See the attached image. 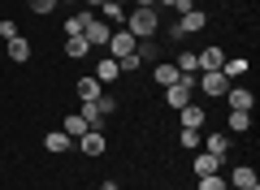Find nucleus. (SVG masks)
I'll use <instances>...</instances> for the list:
<instances>
[{"label":"nucleus","mask_w":260,"mask_h":190,"mask_svg":"<svg viewBox=\"0 0 260 190\" xmlns=\"http://www.w3.org/2000/svg\"><path fill=\"white\" fill-rule=\"evenodd\" d=\"M200 147H204L208 156H217V160H225V156H230V134H225V130H208L204 138H200Z\"/></svg>","instance_id":"0eeeda50"},{"label":"nucleus","mask_w":260,"mask_h":190,"mask_svg":"<svg viewBox=\"0 0 260 190\" xmlns=\"http://www.w3.org/2000/svg\"><path fill=\"white\" fill-rule=\"evenodd\" d=\"M126 30H130L135 39H156L160 13H156V9H130V13H126Z\"/></svg>","instance_id":"f257e3e1"},{"label":"nucleus","mask_w":260,"mask_h":190,"mask_svg":"<svg viewBox=\"0 0 260 190\" xmlns=\"http://www.w3.org/2000/svg\"><path fill=\"white\" fill-rule=\"evenodd\" d=\"M200 138H204L200 130H182V147L186 151H200Z\"/></svg>","instance_id":"7c9ffc66"},{"label":"nucleus","mask_w":260,"mask_h":190,"mask_svg":"<svg viewBox=\"0 0 260 190\" xmlns=\"http://www.w3.org/2000/svg\"><path fill=\"white\" fill-rule=\"evenodd\" d=\"M251 69V61H247V56H225V65H221V73H225V78H243V73H247Z\"/></svg>","instance_id":"412c9836"},{"label":"nucleus","mask_w":260,"mask_h":190,"mask_svg":"<svg viewBox=\"0 0 260 190\" xmlns=\"http://www.w3.org/2000/svg\"><path fill=\"white\" fill-rule=\"evenodd\" d=\"M182 112V130H204V121H208V112H204V104H186V108H178Z\"/></svg>","instance_id":"4468645a"},{"label":"nucleus","mask_w":260,"mask_h":190,"mask_svg":"<svg viewBox=\"0 0 260 190\" xmlns=\"http://www.w3.org/2000/svg\"><path fill=\"white\" fill-rule=\"evenodd\" d=\"M78 117H83L87 121V130H104V121H109V117H104V112H100V104H78Z\"/></svg>","instance_id":"a211bd4d"},{"label":"nucleus","mask_w":260,"mask_h":190,"mask_svg":"<svg viewBox=\"0 0 260 190\" xmlns=\"http://www.w3.org/2000/svg\"><path fill=\"white\" fill-rule=\"evenodd\" d=\"M18 35H22V26H18L13 18H5V22H0V39H5V44H9V39H18Z\"/></svg>","instance_id":"c85d7f7f"},{"label":"nucleus","mask_w":260,"mask_h":190,"mask_svg":"<svg viewBox=\"0 0 260 190\" xmlns=\"http://www.w3.org/2000/svg\"><path fill=\"white\" fill-rule=\"evenodd\" d=\"M87 56H91V44H87L83 35L65 39V61H87Z\"/></svg>","instance_id":"6ab92c4d"},{"label":"nucleus","mask_w":260,"mask_h":190,"mask_svg":"<svg viewBox=\"0 0 260 190\" xmlns=\"http://www.w3.org/2000/svg\"><path fill=\"white\" fill-rule=\"evenodd\" d=\"M56 5H78V0H56Z\"/></svg>","instance_id":"e433bc0d"},{"label":"nucleus","mask_w":260,"mask_h":190,"mask_svg":"<svg viewBox=\"0 0 260 190\" xmlns=\"http://www.w3.org/2000/svg\"><path fill=\"white\" fill-rule=\"evenodd\" d=\"M78 151L91 156V160H95V156H104V151H109V138H104V130H87V134L78 138Z\"/></svg>","instance_id":"6e6552de"},{"label":"nucleus","mask_w":260,"mask_h":190,"mask_svg":"<svg viewBox=\"0 0 260 190\" xmlns=\"http://www.w3.org/2000/svg\"><path fill=\"white\" fill-rule=\"evenodd\" d=\"M208 26V18H204V9H191V13H178V22L169 26V39H178L182 44L186 35H200V30Z\"/></svg>","instance_id":"7ed1b4c3"},{"label":"nucleus","mask_w":260,"mask_h":190,"mask_svg":"<svg viewBox=\"0 0 260 190\" xmlns=\"http://www.w3.org/2000/svg\"><path fill=\"white\" fill-rule=\"evenodd\" d=\"M135 56H139L143 65H148V61H160V48L152 44V39H139V48H135Z\"/></svg>","instance_id":"a878e982"},{"label":"nucleus","mask_w":260,"mask_h":190,"mask_svg":"<svg viewBox=\"0 0 260 190\" xmlns=\"http://www.w3.org/2000/svg\"><path fill=\"white\" fill-rule=\"evenodd\" d=\"M9 61H13V65H26V61H30V39H22V35L9 39Z\"/></svg>","instance_id":"4be33fe9"},{"label":"nucleus","mask_w":260,"mask_h":190,"mask_svg":"<svg viewBox=\"0 0 260 190\" xmlns=\"http://www.w3.org/2000/svg\"><path fill=\"white\" fill-rule=\"evenodd\" d=\"M135 48H139V39L130 35L126 26H117V30L109 35V56H113V61H126V56H135Z\"/></svg>","instance_id":"39448f33"},{"label":"nucleus","mask_w":260,"mask_h":190,"mask_svg":"<svg viewBox=\"0 0 260 190\" xmlns=\"http://www.w3.org/2000/svg\"><path fill=\"white\" fill-rule=\"evenodd\" d=\"M225 130H230V134H247V130H251V112H234V108H230Z\"/></svg>","instance_id":"5701e85b"},{"label":"nucleus","mask_w":260,"mask_h":190,"mask_svg":"<svg viewBox=\"0 0 260 190\" xmlns=\"http://www.w3.org/2000/svg\"><path fill=\"white\" fill-rule=\"evenodd\" d=\"M234 82L225 78L221 69H213V73H195V95H208V100H225V91H230Z\"/></svg>","instance_id":"f03ea898"},{"label":"nucleus","mask_w":260,"mask_h":190,"mask_svg":"<svg viewBox=\"0 0 260 190\" xmlns=\"http://www.w3.org/2000/svg\"><path fill=\"white\" fill-rule=\"evenodd\" d=\"M109 35H113V26H109V22H100V18H91V26L83 30V39L91 48H109Z\"/></svg>","instance_id":"f8f14e48"},{"label":"nucleus","mask_w":260,"mask_h":190,"mask_svg":"<svg viewBox=\"0 0 260 190\" xmlns=\"http://www.w3.org/2000/svg\"><path fill=\"white\" fill-rule=\"evenodd\" d=\"M70 147H74V138L65 134V130H48V134H44V151L48 156H65Z\"/></svg>","instance_id":"9b49d317"},{"label":"nucleus","mask_w":260,"mask_h":190,"mask_svg":"<svg viewBox=\"0 0 260 190\" xmlns=\"http://www.w3.org/2000/svg\"><path fill=\"white\" fill-rule=\"evenodd\" d=\"M195 190H230V186H225V177H221V173H208V177H200V181H195Z\"/></svg>","instance_id":"bb28decb"},{"label":"nucleus","mask_w":260,"mask_h":190,"mask_svg":"<svg viewBox=\"0 0 260 190\" xmlns=\"http://www.w3.org/2000/svg\"><path fill=\"white\" fill-rule=\"evenodd\" d=\"M113 190H117V186H113Z\"/></svg>","instance_id":"58836bf2"},{"label":"nucleus","mask_w":260,"mask_h":190,"mask_svg":"<svg viewBox=\"0 0 260 190\" xmlns=\"http://www.w3.org/2000/svg\"><path fill=\"white\" fill-rule=\"evenodd\" d=\"M104 91H100V82L87 73V78H78V104H91V100H100Z\"/></svg>","instance_id":"aec40b11"},{"label":"nucleus","mask_w":260,"mask_h":190,"mask_svg":"<svg viewBox=\"0 0 260 190\" xmlns=\"http://www.w3.org/2000/svg\"><path fill=\"white\" fill-rule=\"evenodd\" d=\"M91 18H95L91 9H83V13H70V18L61 22V30H65V39H74V35H83V30L91 26Z\"/></svg>","instance_id":"ddd939ff"},{"label":"nucleus","mask_w":260,"mask_h":190,"mask_svg":"<svg viewBox=\"0 0 260 190\" xmlns=\"http://www.w3.org/2000/svg\"><path fill=\"white\" fill-rule=\"evenodd\" d=\"M156 5H169V9H174V5H178V0H156Z\"/></svg>","instance_id":"c9c22d12"},{"label":"nucleus","mask_w":260,"mask_h":190,"mask_svg":"<svg viewBox=\"0 0 260 190\" xmlns=\"http://www.w3.org/2000/svg\"><path fill=\"white\" fill-rule=\"evenodd\" d=\"M113 5H126V0H113Z\"/></svg>","instance_id":"4c0bfd02"},{"label":"nucleus","mask_w":260,"mask_h":190,"mask_svg":"<svg viewBox=\"0 0 260 190\" xmlns=\"http://www.w3.org/2000/svg\"><path fill=\"white\" fill-rule=\"evenodd\" d=\"M221 164H225V160H217V156L200 151V156L191 160V169H195V177H208V173H221Z\"/></svg>","instance_id":"f3484780"},{"label":"nucleus","mask_w":260,"mask_h":190,"mask_svg":"<svg viewBox=\"0 0 260 190\" xmlns=\"http://www.w3.org/2000/svg\"><path fill=\"white\" fill-rule=\"evenodd\" d=\"M152 78H156V87L165 91V87H174V82L182 78V69H178L174 61H156V69H152Z\"/></svg>","instance_id":"2eb2a0df"},{"label":"nucleus","mask_w":260,"mask_h":190,"mask_svg":"<svg viewBox=\"0 0 260 190\" xmlns=\"http://www.w3.org/2000/svg\"><path fill=\"white\" fill-rule=\"evenodd\" d=\"M178 69H182V73H200V65H195V52H182V56H178Z\"/></svg>","instance_id":"c756f323"},{"label":"nucleus","mask_w":260,"mask_h":190,"mask_svg":"<svg viewBox=\"0 0 260 190\" xmlns=\"http://www.w3.org/2000/svg\"><path fill=\"white\" fill-rule=\"evenodd\" d=\"M26 9H30V13H39V18H48V13L56 9V0H26Z\"/></svg>","instance_id":"cd10ccee"},{"label":"nucleus","mask_w":260,"mask_h":190,"mask_svg":"<svg viewBox=\"0 0 260 190\" xmlns=\"http://www.w3.org/2000/svg\"><path fill=\"white\" fill-rule=\"evenodd\" d=\"M83 5H87V9H95V5H104V0H83Z\"/></svg>","instance_id":"f704fd0d"},{"label":"nucleus","mask_w":260,"mask_h":190,"mask_svg":"<svg viewBox=\"0 0 260 190\" xmlns=\"http://www.w3.org/2000/svg\"><path fill=\"white\" fill-rule=\"evenodd\" d=\"M61 130H65V134H70V138H74V143H78V138H83V134H87V121H83V117H78V112H70V117H65V121H61Z\"/></svg>","instance_id":"393cba45"},{"label":"nucleus","mask_w":260,"mask_h":190,"mask_svg":"<svg viewBox=\"0 0 260 190\" xmlns=\"http://www.w3.org/2000/svg\"><path fill=\"white\" fill-rule=\"evenodd\" d=\"M174 9H178V13H191V9H195V0H178Z\"/></svg>","instance_id":"72a5a7b5"},{"label":"nucleus","mask_w":260,"mask_h":190,"mask_svg":"<svg viewBox=\"0 0 260 190\" xmlns=\"http://www.w3.org/2000/svg\"><path fill=\"white\" fill-rule=\"evenodd\" d=\"M191 100H195V73H182L174 87H165V104L169 108H186Z\"/></svg>","instance_id":"20e7f679"},{"label":"nucleus","mask_w":260,"mask_h":190,"mask_svg":"<svg viewBox=\"0 0 260 190\" xmlns=\"http://www.w3.org/2000/svg\"><path fill=\"white\" fill-rule=\"evenodd\" d=\"M195 65H200V73H213V69H221L225 65V48H204V52H195Z\"/></svg>","instance_id":"1a4fd4ad"},{"label":"nucleus","mask_w":260,"mask_h":190,"mask_svg":"<svg viewBox=\"0 0 260 190\" xmlns=\"http://www.w3.org/2000/svg\"><path fill=\"white\" fill-rule=\"evenodd\" d=\"M225 186H230V190H260V177H256L251 164H234L230 177H225Z\"/></svg>","instance_id":"423d86ee"},{"label":"nucleus","mask_w":260,"mask_h":190,"mask_svg":"<svg viewBox=\"0 0 260 190\" xmlns=\"http://www.w3.org/2000/svg\"><path fill=\"white\" fill-rule=\"evenodd\" d=\"M225 104H230L234 112H251V108H256V95H251L247 87H230V91H225Z\"/></svg>","instance_id":"9d476101"},{"label":"nucleus","mask_w":260,"mask_h":190,"mask_svg":"<svg viewBox=\"0 0 260 190\" xmlns=\"http://www.w3.org/2000/svg\"><path fill=\"white\" fill-rule=\"evenodd\" d=\"M95 104H100V112H104V117H113V112H117V100H113V95H100Z\"/></svg>","instance_id":"2f4dec72"},{"label":"nucleus","mask_w":260,"mask_h":190,"mask_svg":"<svg viewBox=\"0 0 260 190\" xmlns=\"http://www.w3.org/2000/svg\"><path fill=\"white\" fill-rule=\"evenodd\" d=\"M121 65V73H135V69H143V61H139V56H126V61H117Z\"/></svg>","instance_id":"473e14b6"},{"label":"nucleus","mask_w":260,"mask_h":190,"mask_svg":"<svg viewBox=\"0 0 260 190\" xmlns=\"http://www.w3.org/2000/svg\"><path fill=\"white\" fill-rule=\"evenodd\" d=\"M100 9H104V18H109V26H113V30L126 26V5H113V0H104Z\"/></svg>","instance_id":"b1692460"},{"label":"nucleus","mask_w":260,"mask_h":190,"mask_svg":"<svg viewBox=\"0 0 260 190\" xmlns=\"http://www.w3.org/2000/svg\"><path fill=\"white\" fill-rule=\"evenodd\" d=\"M91 78L100 82V87H104V82H117V78H121V65L113 61V56H104V61H95V73H91Z\"/></svg>","instance_id":"dca6fc26"}]
</instances>
